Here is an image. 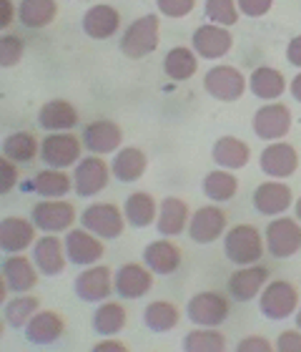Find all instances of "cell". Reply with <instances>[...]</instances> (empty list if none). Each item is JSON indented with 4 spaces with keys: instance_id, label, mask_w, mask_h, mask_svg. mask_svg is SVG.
Instances as JSON below:
<instances>
[{
    "instance_id": "cell-16",
    "label": "cell",
    "mask_w": 301,
    "mask_h": 352,
    "mask_svg": "<svg viewBox=\"0 0 301 352\" xmlns=\"http://www.w3.org/2000/svg\"><path fill=\"white\" fill-rule=\"evenodd\" d=\"M66 254L73 264H96L103 257V244L88 229H68Z\"/></svg>"
},
{
    "instance_id": "cell-33",
    "label": "cell",
    "mask_w": 301,
    "mask_h": 352,
    "mask_svg": "<svg viewBox=\"0 0 301 352\" xmlns=\"http://www.w3.org/2000/svg\"><path fill=\"white\" fill-rule=\"evenodd\" d=\"M156 209H158V206H156L151 194H146V191H136V194H131V197L125 199V206H123L125 221L136 229L148 227V224L156 219Z\"/></svg>"
},
{
    "instance_id": "cell-15",
    "label": "cell",
    "mask_w": 301,
    "mask_h": 352,
    "mask_svg": "<svg viewBox=\"0 0 301 352\" xmlns=\"http://www.w3.org/2000/svg\"><path fill=\"white\" fill-rule=\"evenodd\" d=\"M154 285V277H151V270H143L141 264H123L121 270L116 272V279H113V292H118L123 300H139L151 289Z\"/></svg>"
},
{
    "instance_id": "cell-25",
    "label": "cell",
    "mask_w": 301,
    "mask_h": 352,
    "mask_svg": "<svg viewBox=\"0 0 301 352\" xmlns=\"http://www.w3.org/2000/svg\"><path fill=\"white\" fill-rule=\"evenodd\" d=\"M143 262L156 274H173L181 264V250L169 239H158V242H151L146 247Z\"/></svg>"
},
{
    "instance_id": "cell-10",
    "label": "cell",
    "mask_w": 301,
    "mask_h": 352,
    "mask_svg": "<svg viewBox=\"0 0 301 352\" xmlns=\"http://www.w3.org/2000/svg\"><path fill=\"white\" fill-rule=\"evenodd\" d=\"M189 320L201 327H216L228 317V300L219 292H201L189 300Z\"/></svg>"
},
{
    "instance_id": "cell-39",
    "label": "cell",
    "mask_w": 301,
    "mask_h": 352,
    "mask_svg": "<svg viewBox=\"0 0 301 352\" xmlns=\"http://www.w3.org/2000/svg\"><path fill=\"white\" fill-rule=\"evenodd\" d=\"M33 186H36V194H40V197L60 199L71 191V179H68V174H63V171L51 169V171H40V174L33 179Z\"/></svg>"
},
{
    "instance_id": "cell-38",
    "label": "cell",
    "mask_w": 301,
    "mask_h": 352,
    "mask_svg": "<svg viewBox=\"0 0 301 352\" xmlns=\"http://www.w3.org/2000/svg\"><path fill=\"white\" fill-rule=\"evenodd\" d=\"M143 322L151 327L154 332H169L171 327H176L178 322V309L176 305H171V302H151L143 312Z\"/></svg>"
},
{
    "instance_id": "cell-5",
    "label": "cell",
    "mask_w": 301,
    "mask_h": 352,
    "mask_svg": "<svg viewBox=\"0 0 301 352\" xmlns=\"http://www.w3.org/2000/svg\"><path fill=\"white\" fill-rule=\"evenodd\" d=\"M261 312L269 320H287L291 317V312L299 305V292L291 282H284V279H276L261 292Z\"/></svg>"
},
{
    "instance_id": "cell-21",
    "label": "cell",
    "mask_w": 301,
    "mask_h": 352,
    "mask_svg": "<svg viewBox=\"0 0 301 352\" xmlns=\"http://www.w3.org/2000/svg\"><path fill=\"white\" fill-rule=\"evenodd\" d=\"M33 236H36V229L23 217H5L0 221V247L8 254H18V252L28 250Z\"/></svg>"
},
{
    "instance_id": "cell-43",
    "label": "cell",
    "mask_w": 301,
    "mask_h": 352,
    "mask_svg": "<svg viewBox=\"0 0 301 352\" xmlns=\"http://www.w3.org/2000/svg\"><path fill=\"white\" fill-rule=\"evenodd\" d=\"M23 58V41L18 36H3L0 41V63L3 68L15 66Z\"/></svg>"
},
{
    "instance_id": "cell-14",
    "label": "cell",
    "mask_w": 301,
    "mask_h": 352,
    "mask_svg": "<svg viewBox=\"0 0 301 352\" xmlns=\"http://www.w3.org/2000/svg\"><path fill=\"white\" fill-rule=\"evenodd\" d=\"M234 45L231 30L219 28V25H201L193 33V51L199 53L201 58H224Z\"/></svg>"
},
{
    "instance_id": "cell-26",
    "label": "cell",
    "mask_w": 301,
    "mask_h": 352,
    "mask_svg": "<svg viewBox=\"0 0 301 352\" xmlns=\"http://www.w3.org/2000/svg\"><path fill=\"white\" fill-rule=\"evenodd\" d=\"M66 324H63V317L56 315V312H36L33 320L25 324V338L33 345H51L63 335Z\"/></svg>"
},
{
    "instance_id": "cell-34",
    "label": "cell",
    "mask_w": 301,
    "mask_h": 352,
    "mask_svg": "<svg viewBox=\"0 0 301 352\" xmlns=\"http://www.w3.org/2000/svg\"><path fill=\"white\" fill-rule=\"evenodd\" d=\"M196 68H199V60H196L191 48H186V45L171 48L166 60H163V71L173 81H189L196 74Z\"/></svg>"
},
{
    "instance_id": "cell-52",
    "label": "cell",
    "mask_w": 301,
    "mask_h": 352,
    "mask_svg": "<svg viewBox=\"0 0 301 352\" xmlns=\"http://www.w3.org/2000/svg\"><path fill=\"white\" fill-rule=\"evenodd\" d=\"M291 96H294L296 101H301V74L291 81Z\"/></svg>"
},
{
    "instance_id": "cell-41",
    "label": "cell",
    "mask_w": 301,
    "mask_h": 352,
    "mask_svg": "<svg viewBox=\"0 0 301 352\" xmlns=\"http://www.w3.org/2000/svg\"><path fill=\"white\" fill-rule=\"evenodd\" d=\"M184 347L191 352H221L226 350V338L213 330H196L184 338Z\"/></svg>"
},
{
    "instance_id": "cell-44",
    "label": "cell",
    "mask_w": 301,
    "mask_h": 352,
    "mask_svg": "<svg viewBox=\"0 0 301 352\" xmlns=\"http://www.w3.org/2000/svg\"><path fill=\"white\" fill-rule=\"evenodd\" d=\"M156 6L169 18H186L193 10L196 0H156Z\"/></svg>"
},
{
    "instance_id": "cell-19",
    "label": "cell",
    "mask_w": 301,
    "mask_h": 352,
    "mask_svg": "<svg viewBox=\"0 0 301 352\" xmlns=\"http://www.w3.org/2000/svg\"><path fill=\"white\" fill-rule=\"evenodd\" d=\"M299 166V154L291 144H272L261 154V171L276 179H287Z\"/></svg>"
},
{
    "instance_id": "cell-37",
    "label": "cell",
    "mask_w": 301,
    "mask_h": 352,
    "mask_svg": "<svg viewBox=\"0 0 301 352\" xmlns=\"http://www.w3.org/2000/svg\"><path fill=\"white\" fill-rule=\"evenodd\" d=\"M36 154H38V141L33 133L18 131L3 141V156H8L10 162H21V164L33 162Z\"/></svg>"
},
{
    "instance_id": "cell-27",
    "label": "cell",
    "mask_w": 301,
    "mask_h": 352,
    "mask_svg": "<svg viewBox=\"0 0 301 352\" xmlns=\"http://www.w3.org/2000/svg\"><path fill=\"white\" fill-rule=\"evenodd\" d=\"M75 294L83 302H103L110 294V270L108 267H93L78 274L75 279Z\"/></svg>"
},
{
    "instance_id": "cell-46",
    "label": "cell",
    "mask_w": 301,
    "mask_h": 352,
    "mask_svg": "<svg viewBox=\"0 0 301 352\" xmlns=\"http://www.w3.org/2000/svg\"><path fill=\"white\" fill-rule=\"evenodd\" d=\"M15 182H18V169L10 164L8 156H3V159H0V191L8 194V191L15 186Z\"/></svg>"
},
{
    "instance_id": "cell-11",
    "label": "cell",
    "mask_w": 301,
    "mask_h": 352,
    "mask_svg": "<svg viewBox=\"0 0 301 352\" xmlns=\"http://www.w3.org/2000/svg\"><path fill=\"white\" fill-rule=\"evenodd\" d=\"M106 184H108V164L101 156H88L78 162L73 174V189L78 197H93L106 189Z\"/></svg>"
},
{
    "instance_id": "cell-29",
    "label": "cell",
    "mask_w": 301,
    "mask_h": 352,
    "mask_svg": "<svg viewBox=\"0 0 301 352\" xmlns=\"http://www.w3.org/2000/svg\"><path fill=\"white\" fill-rule=\"evenodd\" d=\"M146 166H148L146 154L141 148L131 146L118 151L113 164H110V171H113V176H116L118 182L131 184V182H139L141 176L146 174Z\"/></svg>"
},
{
    "instance_id": "cell-45",
    "label": "cell",
    "mask_w": 301,
    "mask_h": 352,
    "mask_svg": "<svg viewBox=\"0 0 301 352\" xmlns=\"http://www.w3.org/2000/svg\"><path fill=\"white\" fill-rule=\"evenodd\" d=\"M236 3H239V10L243 15H249V18H261L274 6V0H236Z\"/></svg>"
},
{
    "instance_id": "cell-30",
    "label": "cell",
    "mask_w": 301,
    "mask_h": 352,
    "mask_svg": "<svg viewBox=\"0 0 301 352\" xmlns=\"http://www.w3.org/2000/svg\"><path fill=\"white\" fill-rule=\"evenodd\" d=\"M249 146L236 136H221L213 144V162L224 169H243L249 164Z\"/></svg>"
},
{
    "instance_id": "cell-9",
    "label": "cell",
    "mask_w": 301,
    "mask_h": 352,
    "mask_svg": "<svg viewBox=\"0 0 301 352\" xmlns=\"http://www.w3.org/2000/svg\"><path fill=\"white\" fill-rule=\"evenodd\" d=\"M291 129V111L284 103H266L254 116V133L264 141L284 139Z\"/></svg>"
},
{
    "instance_id": "cell-23",
    "label": "cell",
    "mask_w": 301,
    "mask_h": 352,
    "mask_svg": "<svg viewBox=\"0 0 301 352\" xmlns=\"http://www.w3.org/2000/svg\"><path fill=\"white\" fill-rule=\"evenodd\" d=\"M83 141H86V146L93 154H110V151H116L121 146L123 131L113 121H93V124L86 126Z\"/></svg>"
},
{
    "instance_id": "cell-3",
    "label": "cell",
    "mask_w": 301,
    "mask_h": 352,
    "mask_svg": "<svg viewBox=\"0 0 301 352\" xmlns=\"http://www.w3.org/2000/svg\"><path fill=\"white\" fill-rule=\"evenodd\" d=\"M266 247L272 252V257L287 259L294 257L301 250V227L299 221L289 219V217H279L266 227Z\"/></svg>"
},
{
    "instance_id": "cell-13",
    "label": "cell",
    "mask_w": 301,
    "mask_h": 352,
    "mask_svg": "<svg viewBox=\"0 0 301 352\" xmlns=\"http://www.w3.org/2000/svg\"><path fill=\"white\" fill-rule=\"evenodd\" d=\"M38 282V272L36 267L30 264L28 257L23 254H13L3 262V292L0 297H5V289H13V292H30Z\"/></svg>"
},
{
    "instance_id": "cell-31",
    "label": "cell",
    "mask_w": 301,
    "mask_h": 352,
    "mask_svg": "<svg viewBox=\"0 0 301 352\" xmlns=\"http://www.w3.org/2000/svg\"><path fill=\"white\" fill-rule=\"evenodd\" d=\"M284 91H287V78H284V74L276 71V68L261 66L251 74V94L258 96V98L274 101V98H279Z\"/></svg>"
},
{
    "instance_id": "cell-4",
    "label": "cell",
    "mask_w": 301,
    "mask_h": 352,
    "mask_svg": "<svg viewBox=\"0 0 301 352\" xmlns=\"http://www.w3.org/2000/svg\"><path fill=\"white\" fill-rule=\"evenodd\" d=\"M78 156H81V141L75 139L73 133L53 131L40 144V159L51 169H66L78 162Z\"/></svg>"
},
{
    "instance_id": "cell-49",
    "label": "cell",
    "mask_w": 301,
    "mask_h": 352,
    "mask_svg": "<svg viewBox=\"0 0 301 352\" xmlns=\"http://www.w3.org/2000/svg\"><path fill=\"white\" fill-rule=\"evenodd\" d=\"M287 60L291 66L301 68V36L291 38V43H289V48H287Z\"/></svg>"
},
{
    "instance_id": "cell-1",
    "label": "cell",
    "mask_w": 301,
    "mask_h": 352,
    "mask_svg": "<svg viewBox=\"0 0 301 352\" xmlns=\"http://www.w3.org/2000/svg\"><path fill=\"white\" fill-rule=\"evenodd\" d=\"M224 254L234 264H254L264 254V242L254 224H236L226 232L224 239Z\"/></svg>"
},
{
    "instance_id": "cell-32",
    "label": "cell",
    "mask_w": 301,
    "mask_h": 352,
    "mask_svg": "<svg viewBox=\"0 0 301 352\" xmlns=\"http://www.w3.org/2000/svg\"><path fill=\"white\" fill-rule=\"evenodd\" d=\"M58 15L56 0H23L18 8V18L25 28H45Z\"/></svg>"
},
{
    "instance_id": "cell-6",
    "label": "cell",
    "mask_w": 301,
    "mask_h": 352,
    "mask_svg": "<svg viewBox=\"0 0 301 352\" xmlns=\"http://www.w3.org/2000/svg\"><path fill=\"white\" fill-rule=\"evenodd\" d=\"M206 94L219 101H239L246 91V78L234 66H216L204 78Z\"/></svg>"
},
{
    "instance_id": "cell-40",
    "label": "cell",
    "mask_w": 301,
    "mask_h": 352,
    "mask_svg": "<svg viewBox=\"0 0 301 352\" xmlns=\"http://www.w3.org/2000/svg\"><path fill=\"white\" fill-rule=\"evenodd\" d=\"M38 309V297H25V294H21V297H15V300H10L3 307V317H5V322L10 324V327H25V324L33 320V315H36Z\"/></svg>"
},
{
    "instance_id": "cell-20",
    "label": "cell",
    "mask_w": 301,
    "mask_h": 352,
    "mask_svg": "<svg viewBox=\"0 0 301 352\" xmlns=\"http://www.w3.org/2000/svg\"><path fill=\"white\" fill-rule=\"evenodd\" d=\"M266 279H269V270H266V267L239 270L228 279V294H231V300H236V302H249L264 289Z\"/></svg>"
},
{
    "instance_id": "cell-12",
    "label": "cell",
    "mask_w": 301,
    "mask_h": 352,
    "mask_svg": "<svg viewBox=\"0 0 301 352\" xmlns=\"http://www.w3.org/2000/svg\"><path fill=\"white\" fill-rule=\"evenodd\" d=\"M224 229H226V214L219 206H201L191 217L189 236L196 244H211L224 234Z\"/></svg>"
},
{
    "instance_id": "cell-2",
    "label": "cell",
    "mask_w": 301,
    "mask_h": 352,
    "mask_svg": "<svg viewBox=\"0 0 301 352\" xmlns=\"http://www.w3.org/2000/svg\"><path fill=\"white\" fill-rule=\"evenodd\" d=\"M158 15H141L125 28L123 38H121V51L128 58L139 60L146 58L148 53H154L158 48Z\"/></svg>"
},
{
    "instance_id": "cell-8",
    "label": "cell",
    "mask_w": 301,
    "mask_h": 352,
    "mask_svg": "<svg viewBox=\"0 0 301 352\" xmlns=\"http://www.w3.org/2000/svg\"><path fill=\"white\" fill-rule=\"evenodd\" d=\"M83 227L93 232V234L103 236V239H116V236L123 234V221L125 214L118 212L116 204H91L81 217Z\"/></svg>"
},
{
    "instance_id": "cell-35",
    "label": "cell",
    "mask_w": 301,
    "mask_h": 352,
    "mask_svg": "<svg viewBox=\"0 0 301 352\" xmlns=\"http://www.w3.org/2000/svg\"><path fill=\"white\" fill-rule=\"evenodd\" d=\"M123 327H125V309L118 302H103L101 307L96 309V315H93V330L98 335L113 338Z\"/></svg>"
},
{
    "instance_id": "cell-42",
    "label": "cell",
    "mask_w": 301,
    "mask_h": 352,
    "mask_svg": "<svg viewBox=\"0 0 301 352\" xmlns=\"http://www.w3.org/2000/svg\"><path fill=\"white\" fill-rule=\"evenodd\" d=\"M206 18L219 25H234L239 21V3L236 0H206Z\"/></svg>"
},
{
    "instance_id": "cell-18",
    "label": "cell",
    "mask_w": 301,
    "mask_h": 352,
    "mask_svg": "<svg viewBox=\"0 0 301 352\" xmlns=\"http://www.w3.org/2000/svg\"><path fill=\"white\" fill-rule=\"evenodd\" d=\"M66 242H60L58 236H43L36 242V250H33V259H36L38 272H43L45 277H58L60 272L66 270V252H63Z\"/></svg>"
},
{
    "instance_id": "cell-47",
    "label": "cell",
    "mask_w": 301,
    "mask_h": 352,
    "mask_svg": "<svg viewBox=\"0 0 301 352\" xmlns=\"http://www.w3.org/2000/svg\"><path fill=\"white\" fill-rule=\"evenodd\" d=\"M276 350L301 352V332H281L279 340H276Z\"/></svg>"
},
{
    "instance_id": "cell-51",
    "label": "cell",
    "mask_w": 301,
    "mask_h": 352,
    "mask_svg": "<svg viewBox=\"0 0 301 352\" xmlns=\"http://www.w3.org/2000/svg\"><path fill=\"white\" fill-rule=\"evenodd\" d=\"M0 25L3 28H8L10 25V21H13V3L10 0H0Z\"/></svg>"
},
{
    "instance_id": "cell-36",
    "label": "cell",
    "mask_w": 301,
    "mask_h": 352,
    "mask_svg": "<svg viewBox=\"0 0 301 352\" xmlns=\"http://www.w3.org/2000/svg\"><path fill=\"white\" fill-rule=\"evenodd\" d=\"M239 191V182L231 171H211L204 179V194L211 201H228L236 197Z\"/></svg>"
},
{
    "instance_id": "cell-54",
    "label": "cell",
    "mask_w": 301,
    "mask_h": 352,
    "mask_svg": "<svg viewBox=\"0 0 301 352\" xmlns=\"http://www.w3.org/2000/svg\"><path fill=\"white\" fill-rule=\"evenodd\" d=\"M296 327L301 330V309H299V315H296Z\"/></svg>"
},
{
    "instance_id": "cell-24",
    "label": "cell",
    "mask_w": 301,
    "mask_h": 352,
    "mask_svg": "<svg viewBox=\"0 0 301 352\" xmlns=\"http://www.w3.org/2000/svg\"><path fill=\"white\" fill-rule=\"evenodd\" d=\"M156 227L163 236H176L181 234L184 229H189V206H186L184 199L178 197H166L161 201V209H158V219H156Z\"/></svg>"
},
{
    "instance_id": "cell-50",
    "label": "cell",
    "mask_w": 301,
    "mask_h": 352,
    "mask_svg": "<svg viewBox=\"0 0 301 352\" xmlns=\"http://www.w3.org/2000/svg\"><path fill=\"white\" fill-rule=\"evenodd\" d=\"M96 352H123L128 350V347L123 345V342H118V340H103V342H98L96 347H93Z\"/></svg>"
},
{
    "instance_id": "cell-28",
    "label": "cell",
    "mask_w": 301,
    "mask_h": 352,
    "mask_svg": "<svg viewBox=\"0 0 301 352\" xmlns=\"http://www.w3.org/2000/svg\"><path fill=\"white\" fill-rule=\"evenodd\" d=\"M38 124L43 126L45 131H68L78 124V111L73 109V103L56 98L48 101L38 113Z\"/></svg>"
},
{
    "instance_id": "cell-17",
    "label": "cell",
    "mask_w": 301,
    "mask_h": 352,
    "mask_svg": "<svg viewBox=\"0 0 301 352\" xmlns=\"http://www.w3.org/2000/svg\"><path fill=\"white\" fill-rule=\"evenodd\" d=\"M254 206L258 214L279 217L291 206V189L281 182H266L254 191Z\"/></svg>"
},
{
    "instance_id": "cell-53",
    "label": "cell",
    "mask_w": 301,
    "mask_h": 352,
    "mask_svg": "<svg viewBox=\"0 0 301 352\" xmlns=\"http://www.w3.org/2000/svg\"><path fill=\"white\" fill-rule=\"evenodd\" d=\"M296 219L301 221V197H299V201H296Z\"/></svg>"
},
{
    "instance_id": "cell-7",
    "label": "cell",
    "mask_w": 301,
    "mask_h": 352,
    "mask_svg": "<svg viewBox=\"0 0 301 352\" xmlns=\"http://www.w3.org/2000/svg\"><path fill=\"white\" fill-rule=\"evenodd\" d=\"M75 221V206L68 201H58V199H45L40 204L33 206V224L38 229H43L48 234H58V232H68Z\"/></svg>"
},
{
    "instance_id": "cell-22",
    "label": "cell",
    "mask_w": 301,
    "mask_h": 352,
    "mask_svg": "<svg viewBox=\"0 0 301 352\" xmlns=\"http://www.w3.org/2000/svg\"><path fill=\"white\" fill-rule=\"evenodd\" d=\"M118 25H121V15H118L116 8L110 6H93L83 15V30L93 41L110 38L118 30Z\"/></svg>"
},
{
    "instance_id": "cell-48",
    "label": "cell",
    "mask_w": 301,
    "mask_h": 352,
    "mask_svg": "<svg viewBox=\"0 0 301 352\" xmlns=\"http://www.w3.org/2000/svg\"><path fill=\"white\" fill-rule=\"evenodd\" d=\"M236 350H241V352H249V350H256V352H266V350H272V342L264 338H243L239 345H236Z\"/></svg>"
}]
</instances>
